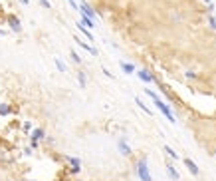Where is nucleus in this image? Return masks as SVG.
Segmentation results:
<instances>
[{"label": "nucleus", "mask_w": 216, "mask_h": 181, "mask_svg": "<svg viewBox=\"0 0 216 181\" xmlns=\"http://www.w3.org/2000/svg\"><path fill=\"white\" fill-rule=\"evenodd\" d=\"M145 94H147V96H149V98H151V100H153V104H155V106H157V108H159V109H161V113H163V116H165V117H167V120H169V121H171V124H175V121H176V120H175V113H172V112H171V108H169V106H167V104H165V102H163V100H161V98H159V96H157V94H155V92H153V90H149V88H147V90H145Z\"/></svg>", "instance_id": "nucleus-1"}, {"label": "nucleus", "mask_w": 216, "mask_h": 181, "mask_svg": "<svg viewBox=\"0 0 216 181\" xmlns=\"http://www.w3.org/2000/svg\"><path fill=\"white\" fill-rule=\"evenodd\" d=\"M137 173H139V177H141V181H153V177H151V173H149V167H147V159H141V161L137 163Z\"/></svg>", "instance_id": "nucleus-2"}, {"label": "nucleus", "mask_w": 216, "mask_h": 181, "mask_svg": "<svg viewBox=\"0 0 216 181\" xmlns=\"http://www.w3.org/2000/svg\"><path fill=\"white\" fill-rule=\"evenodd\" d=\"M74 40H75V44L78 46H81L83 50H87L89 54H93V56H97V50L93 48V46H89V44H85V42H81V38H78V36H74Z\"/></svg>", "instance_id": "nucleus-3"}, {"label": "nucleus", "mask_w": 216, "mask_h": 181, "mask_svg": "<svg viewBox=\"0 0 216 181\" xmlns=\"http://www.w3.org/2000/svg\"><path fill=\"white\" fill-rule=\"evenodd\" d=\"M79 10H81V14L89 16V18H95V12H93V10H91V6H89V4L81 2V4H79Z\"/></svg>", "instance_id": "nucleus-4"}, {"label": "nucleus", "mask_w": 216, "mask_h": 181, "mask_svg": "<svg viewBox=\"0 0 216 181\" xmlns=\"http://www.w3.org/2000/svg\"><path fill=\"white\" fill-rule=\"evenodd\" d=\"M137 76H139V78H141L145 84H153V76H151L149 72H147V70H139V72H137Z\"/></svg>", "instance_id": "nucleus-5"}, {"label": "nucleus", "mask_w": 216, "mask_h": 181, "mask_svg": "<svg viewBox=\"0 0 216 181\" xmlns=\"http://www.w3.org/2000/svg\"><path fill=\"white\" fill-rule=\"evenodd\" d=\"M75 26H78V30H79V32H81V34H83V36H85V38H87V40H89V42H93V36H91L89 28H85V26H83V24H81V22H78V24H75Z\"/></svg>", "instance_id": "nucleus-6"}, {"label": "nucleus", "mask_w": 216, "mask_h": 181, "mask_svg": "<svg viewBox=\"0 0 216 181\" xmlns=\"http://www.w3.org/2000/svg\"><path fill=\"white\" fill-rule=\"evenodd\" d=\"M42 137H44V132H42V129H34V132H32V145L36 147L38 140H42Z\"/></svg>", "instance_id": "nucleus-7"}, {"label": "nucleus", "mask_w": 216, "mask_h": 181, "mask_svg": "<svg viewBox=\"0 0 216 181\" xmlns=\"http://www.w3.org/2000/svg\"><path fill=\"white\" fill-rule=\"evenodd\" d=\"M184 165L188 167V171H190L192 175H198V167L194 165V161H192V159H184Z\"/></svg>", "instance_id": "nucleus-8"}, {"label": "nucleus", "mask_w": 216, "mask_h": 181, "mask_svg": "<svg viewBox=\"0 0 216 181\" xmlns=\"http://www.w3.org/2000/svg\"><path fill=\"white\" fill-rule=\"evenodd\" d=\"M79 22L83 24V26L85 28H93L95 26V22H93V18H89V16H85V14H81V20H79Z\"/></svg>", "instance_id": "nucleus-9"}, {"label": "nucleus", "mask_w": 216, "mask_h": 181, "mask_svg": "<svg viewBox=\"0 0 216 181\" xmlns=\"http://www.w3.org/2000/svg\"><path fill=\"white\" fill-rule=\"evenodd\" d=\"M10 26H12V30H14V32H20V30H22L18 18H14V16H10Z\"/></svg>", "instance_id": "nucleus-10"}, {"label": "nucleus", "mask_w": 216, "mask_h": 181, "mask_svg": "<svg viewBox=\"0 0 216 181\" xmlns=\"http://www.w3.org/2000/svg\"><path fill=\"white\" fill-rule=\"evenodd\" d=\"M121 68H123L125 74H133L135 72V66L133 64H127V62H121Z\"/></svg>", "instance_id": "nucleus-11"}, {"label": "nucleus", "mask_w": 216, "mask_h": 181, "mask_svg": "<svg viewBox=\"0 0 216 181\" xmlns=\"http://www.w3.org/2000/svg\"><path fill=\"white\" fill-rule=\"evenodd\" d=\"M119 151H121V153H123V155H129V153H131L129 145H127V144H125V141H123V140H121V141H119Z\"/></svg>", "instance_id": "nucleus-12"}, {"label": "nucleus", "mask_w": 216, "mask_h": 181, "mask_svg": "<svg viewBox=\"0 0 216 181\" xmlns=\"http://www.w3.org/2000/svg\"><path fill=\"white\" fill-rule=\"evenodd\" d=\"M66 159L71 163V165H74V171H79V159H78V157H70V155H67Z\"/></svg>", "instance_id": "nucleus-13"}, {"label": "nucleus", "mask_w": 216, "mask_h": 181, "mask_svg": "<svg viewBox=\"0 0 216 181\" xmlns=\"http://www.w3.org/2000/svg\"><path fill=\"white\" fill-rule=\"evenodd\" d=\"M135 102H137V106L141 108V109H145V113H149V116H153V112H151V109L147 108V106H145V104H143V102H141V100H139V98H135Z\"/></svg>", "instance_id": "nucleus-14"}, {"label": "nucleus", "mask_w": 216, "mask_h": 181, "mask_svg": "<svg viewBox=\"0 0 216 181\" xmlns=\"http://www.w3.org/2000/svg\"><path fill=\"white\" fill-rule=\"evenodd\" d=\"M167 171H169V175H171L175 181H179V173H176L175 169H172V165H167Z\"/></svg>", "instance_id": "nucleus-15"}, {"label": "nucleus", "mask_w": 216, "mask_h": 181, "mask_svg": "<svg viewBox=\"0 0 216 181\" xmlns=\"http://www.w3.org/2000/svg\"><path fill=\"white\" fill-rule=\"evenodd\" d=\"M165 151H167V153L171 155L172 159H179V155H176V151H175V149H171V147H169V145H165Z\"/></svg>", "instance_id": "nucleus-16"}, {"label": "nucleus", "mask_w": 216, "mask_h": 181, "mask_svg": "<svg viewBox=\"0 0 216 181\" xmlns=\"http://www.w3.org/2000/svg\"><path fill=\"white\" fill-rule=\"evenodd\" d=\"M56 66H58V70H60V72H66V66H63V62L60 60V58H56Z\"/></svg>", "instance_id": "nucleus-17"}, {"label": "nucleus", "mask_w": 216, "mask_h": 181, "mask_svg": "<svg viewBox=\"0 0 216 181\" xmlns=\"http://www.w3.org/2000/svg\"><path fill=\"white\" fill-rule=\"evenodd\" d=\"M8 112H10V108H8L6 104H2V106H0V116H6Z\"/></svg>", "instance_id": "nucleus-18"}, {"label": "nucleus", "mask_w": 216, "mask_h": 181, "mask_svg": "<svg viewBox=\"0 0 216 181\" xmlns=\"http://www.w3.org/2000/svg\"><path fill=\"white\" fill-rule=\"evenodd\" d=\"M78 80H79V84H81V88H83V86H85V76H83L81 72H79V74H78Z\"/></svg>", "instance_id": "nucleus-19"}, {"label": "nucleus", "mask_w": 216, "mask_h": 181, "mask_svg": "<svg viewBox=\"0 0 216 181\" xmlns=\"http://www.w3.org/2000/svg\"><path fill=\"white\" fill-rule=\"evenodd\" d=\"M208 22H210V26H212L214 30H216V18H214V16H210V18H208Z\"/></svg>", "instance_id": "nucleus-20"}, {"label": "nucleus", "mask_w": 216, "mask_h": 181, "mask_svg": "<svg viewBox=\"0 0 216 181\" xmlns=\"http://www.w3.org/2000/svg\"><path fill=\"white\" fill-rule=\"evenodd\" d=\"M70 54H71V58H74V60H75V62H81V58H79V56H78V54H75V52H74V50H71V52H70Z\"/></svg>", "instance_id": "nucleus-21"}, {"label": "nucleus", "mask_w": 216, "mask_h": 181, "mask_svg": "<svg viewBox=\"0 0 216 181\" xmlns=\"http://www.w3.org/2000/svg\"><path fill=\"white\" fill-rule=\"evenodd\" d=\"M40 4H42V6H44V8H50V6H52V4H50L48 0H40Z\"/></svg>", "instance_id": "nucleus-22"}, {"label": "nucleus", "mask_w": 216, "mask_h": 181, "mask_svg": "<svg viewBox=\"0 0 216 181\" xmlns=\"http://www.w3.org/2000/svg\"><path fill=\"white\" fill-rule=\"evenodd\" d=\"M70 6H71V8H79L78 4H75V0H70Z\"/></svg>", "instance_id": "nucleus-23"}]
</instances>
